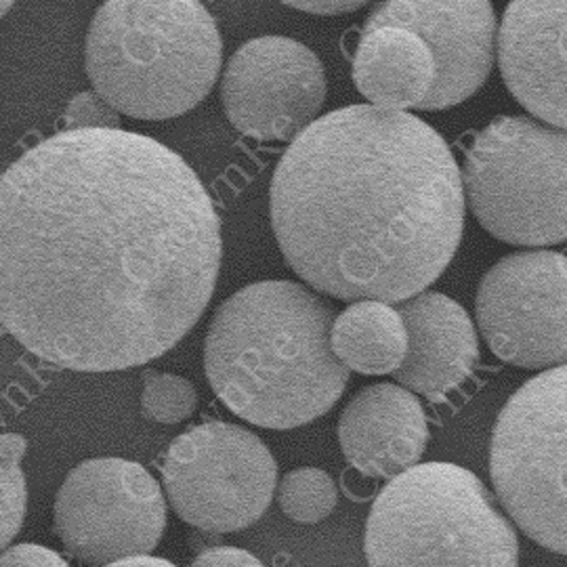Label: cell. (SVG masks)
Returning <instances> with one entry per match:
<instances>
[{
	"instance_id": "cell-1",
	"label": "cell",
	"mask_w": 567,
	"mask_h": 567,
	"mask_svg": "<svg viewBox=\"0 0 567 567\" xmlns=\"http://www.w3.org/2000/svg\"><path fill=\"white\" fill-rule=\"evenodd\" d=\"M221 221L179 154L142 133L79 128L25 150L0 183V316L47 364H147L198 324Z\"/></svg>"
},
{
	"instance_id": "cell-2",
	"label": "cell",
	"mask_w": 567,
	"mask_h": 567,
	"mask_svg": "<svg viewBox=\"0 0 567 567\" xmlns=\"http://www.w3.org/2000/svg\"><path fill=\"white\" fill-rule=\"evenodd\" d=\"M465 200L463 173L431 124L364 103L307 126L269 189L276 240L303 282L334 299L389 305L446 271Z\"/></svg>"
},
{
	"instance_id": "cell-3",
	"label": "cell",
	"mask_w": 567,
	"mask_h": 567,
	"mask_svg": "<svg viewBox=\"0 0 567 567\" xmlns=\"http://www.w3.org/2000/svg\"><path fill=\"white\" fill-rule=\"evenodd\" d=\"M332 309L292 280L248 284L217 307L204 370L236 416L264 429H297L344 393L349 368L332 349Z\"/></svg>"
},
{
	"instance_id": "cell-4",
	"label": "cell",
	"mask_w": 567,
	"mask_h": 567,
	"mask_svg": "<svg viewBox=\"0 0 567 567\" xmlns=\"http://www.w3.org/2000/svg\"><path fill=\"white\" fill-rule=\"evenodd\" d=\"M224 61L219 28L200 0H105L84 63L103 100L137 121H168L213 91Z\"/></svg>"
},
{
	"instance_id": "cell-5",
	"label": "cell",
	"mask_w": 567,
	"mask_h": 567,
	"mask_svg": "<svg viewBox=\"0 0 567 567\" xmlns=\"http://www.w3.org/2000/svg\"><path fill=\"white\" fill-rule=\"evenodd\" d=\"M368 567H519V538L465 466L425 463L393 477L365 522Z\"/></svg>"
},
{
	"instance_id": "cell-6",
	"label": "cell",
	"mask_w": 567,
	"mask_h": 567,
	"mask_svg": "<svg viewBox=\"0 0 567 567\" xmlns=\"http://www.w3.org/2000/svg\"><path fill=\"white\" fill-rule=\"evenodd\" d=\"M477 224L513 246L567 240V128L501 116L475 133L463 168Z\"/></svg>"
},
{
	"instance_id": "cell-7",
	"label": "cell",
	"mask_w": 567,
	"mask_h": 567,
	"mask_svg": "<svg viewBox=\"0 0 567 567\" xmlns=\"http://www.w3.org/2000/svg\"><path fill=\"white\" fill-rule=\"evenodd\" d=\"M489 477L515 526L567 555V364L532 377L503 405L489 442Z\"/></svg>"
},
{
	"instance_id": "cell-8",
	"label": "cell",
	"mask_w": 567,
	"mask_h": 567,
	"mask_svg": "<svg viewBox=\"0 0 567 567\" xmlns=\"http://www.w3.org/2000/svg\"><path fill=\"white\" fill-rule=\"evenodd\" d=\"M163 484L173 511L210 534L257 524L278 487L269 447L231 423L192 426L166 450Z\"/></svg>"
},
{
	"instance_id": "cell-9",
	"label": "cell",
	"mask_w": 567,
	"mask_h": 567,
	"mask_svg": "<svg viewBox=\"0 0 567 567\" xmlns=\"http://www.w3.org/2000/svg\"><path fill=\"white\" fill-rule=\"evenodd\" d=\"M53 517L72 557L107 566L158 547L166 529V501L161 484L140 463L89 458L63 480Z\"/></svg>"
},
{
	"instance_id": "cell-10",
	"label": "cell",
	"mask_w": 567,
	"mask_h": 567,
	"mask_svg": "<svg viewBox=\"0 0 567 567\" xmlns=\"http://www.w3.org/2000/svg\"><path fill=\"white\" fill-rule=\"evenodd\" d=\"M487 347L507 364L538 370L567 364V257L527 250L487 269L475 295Z\"/></svg>"
},
{
	"instance_id": "cell-11",
	"label": "cell",
	"mask_w": 567,
	"mask_h": 567,
	"mask_svg": "<svg viewBox=\"0 0 567 567\" xmlns=\"http://www.w3.org/2000/svg\"><path fill=\"white\" fill-rule=\"evenodd\" d=\"M326 91L320 58L286 37L244 42L227 61L221 82L227 118L257 142H295L318 121Z\"/></svg>"
},
{
	"instance_id": "cell-12",
	"label": "cell",
	"mask_w": 567,
	"mask_h": 567,
	"mask_svg": "<svg viewBox=\"0 0 567 567\" xmlns=\"http://www.w3.org/2000/svg\"><path fill=\"white\" fill-rule=\"evenodd\" d=\"M402 28L425 41L437 76L419 110L440 112L471 100L494 68L498 25L489 0H381L362 32Z\"/></svg>"
},
{
	"instance_id": "cell-13",
	"label": "cell",
	"mask_w": 567,
	"mask_h": 567,
	"mask_svg": "<svg viewBox=\"0 0 567 567\" xmlns=\"http://www.w3.org/2000/svg\"><path fill=\"white\" fill-rule=\"evenodd\" d=\"M498 65L508 93L532 116L567 128V0H511Z\"/></svg>"
},
{
	"instance_id": "cell-14",
	"label": "cell",
	"mask_w": 567,
	"mask_h": 567,
	"mask_svg": "<svg viewBox=\"0 0 567 567\" xmlns=\"http://www.w3.org/2000/svg\"><path fill=\"white\" fill-rule=\"evenodd\" d=\"M339 442L344 461L362 475L393 480L419 465L425 454V408L405 386H364L344 405Z\"/></svg>"
},
{
	"instance_id": "cell-15",
	"label": "cell",
	"mask_w": 567,
	"mask_h": 567,
	"mask_svg": "<svg viewBox=\"0 0 567 567\" xmlns=\"http://www.w3.org/2000/svg\"><path fill=\"white\" fill-rule=\"evenodd\" d=\"M400 313L408 330V355L393 377L398 385L429 400H444L465 383L480 360V341L463 305L442 292H421Z\"/></svg>"
},
{
	"instance_id": "cell-16",
	"label": "cell",
	"mask_w": 567,
	"mask_h": 567,
	"mask_svg": "<svg viewBox=\"0 0 567 567\" xmlns=\"http://www.w3.org/2000/svg\"><path fill=\"white\" fill-rule=\"evenodd\" d=\"M353 82L368 102L386 110L421 107L437 68L425 41L402 28L362 32L353 58Z\"/></svg>"
},
{
	"instance_id": "cell-17",
	"label": "cell",
	"mask_w": 567,
	"mask_h": 567,
	"mask_svg": "<svg viewBox=\"0 0 567 567\" xmlns=\"http://www.w3.org/2000/svg\"><path fill=\"white\" fill-rule=\"evenodd\" d=\"M332 349L349 370L393 374L408 355V330L400 309L383 301H358L332 324Z\"/></svg>"
},
{
	"instance_id": "cell-18",
	"label": "cell",
	"mask_w": 567,
	"mask_h": 567,
	"mask_svg": "<svg viewBox=\"0 0 567 567\" xmlns=\"http://www.w3.org/2000/svg\"><path fill=\"white\" fill-rule=\"evenodd\" d=\"M276 496L288 519L307 526L324 522L339 503L332 477L318 466H301L286 473Z\"/></svg>"
},
{
	"instance_id": "cell-19",
	"label": "cell",
	"mask_w": 567,
	"mask_h": 567,
	"mask_svg": "<svg viewBox=\"0 0 567 567\" xmlns=\"http://www.w3.org/2000/svg\"><path fill=\"white\" fill-rule=\"evenodd\" d=\"M28 442L18 433H4L0 437V458H2V550L18 536L25 505H28V487L25 475L21 468V458L25 456Z\"/></svg>"
},
{
	"instance_id": "cell-20",
	"label": "cell",
	"mask_w": 567,
	"mask_h": 567,
	"mask_svg": "<svg viewBox=\"0 0 567 567\" xmlns=\"http://www.w3.org/2000/svg\"><path fill=\"white\" fill-rule=\"evenodd\" d=\"M198 408V391L187 379L168 372H152L142 393L143 414L163 425H177Z\"/></svg>"
},
{
	"instance_id": "cell-21",
	"label": "cell",
	"mask_w": 567,
	"mask_h": 567,
	"mask_svg": "<svg viewBox=\"0 0 567 567\" xmlns=\"http://www.w3.org/2000/svg\"><path fill=\"white\" fill-rule=\"evenodd\" d=\"M121 112L105 102L97 91L79 93L63 112V131L121 128Z\"/></svg>"
},
{
	"instance_id": "cell-22",
	"label": "cell",
	"mask_w": 567,
	"mask_h": 567,
	"mask_svg": "<svg viewBox=\"0 0 567 567\" xmlns=\"http://www.w3.org/2000/svg\"><path fill=\"white\" fill-rule=\"evenodd\" d=\"M0 567H70L55 550L41 545H16L4 548Z\"/></svg>"
},
{
	"instance_id": "cell-23",
	"label": "cell",
	"mask_w": 567,
	"mask_h": 567,
	"mask_svg": "<svg viewBox=\"0 0 567 567\" xmlns=\"http://www.w3.org/2000/svg\"><path fill=\"white\" fill-rule=\"evenodd\" d=\"M189 567H265L252 553L238 547H210L203 550Z\"/></svg>"
},
{
	"instance_id": "cell-24",
	"label": "cell",
	"mask_w": 567,
	"mask_h": 567,
	"mask_svg": "<svg viewBox=\"0 0 567 567\" xmlns=\"http://www.w3.org/2000/svg\"><path fill=\"white\" fill-rule=\"evenodd\" d=\"M284 4L311 16H343L362 9L370 0H280Z\"/></svg>"
},
{
	"instance_id": "cell-25",
	"label": "cell",
	"mask_w": 567,
	"mask_h": 567,
	"mask_svg": "<svg viewBox=\"0 0 567 567\" xmlns=\"http://www.w3.org/2000/svg\"><path fill=\"white\" fill-rule=\"evenodd\" d=\"M102 567H177L166 559L161 557H150V555H137V557H128V559H121L114 564H107Z\"/></svg>"
},
{
	"instance_id": "cell-26",
	"label": "cell",
	"mask_w": 567,
	"mask_h": 567,
	"mask_svg": "<svg viewBox=\"0 0 567 567\" xmlns=\"http://www.w3.org/2000/svg\"><path fill=\"white\" fill-rule=\"evenodd\" d=\"M0 2H2V16H7V11L13 7L16 0H0Z\"/></svg>"
}]
</instances>
